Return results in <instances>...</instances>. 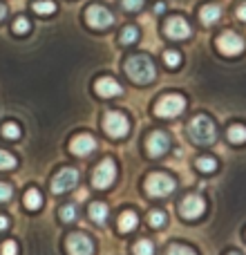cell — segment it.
I'll use <instances>...</instances> for the list:
<instances>
[{
  "mask_svg": "<svg viewBox=\"0 0 246 255\" xmlns=\"http://www.w3.org/2000/svg\"><path fill=\"white\" fill-rule=\"evenodd\" d=\"M145 148H148L150 157H161V154L168 152V148H170V139H168L166 132L154 130L152 134L148 136V141H145Z\"/></svg>",
  "mask_w": 246,
  "mask_h": 255,
  "instance_id": "4fadbf2b",
  "label": "cell"
},
{
  "mask_svg": "<svg viewBox=\"0 0 246 255\" xmlns=\"http://www.w3.org/2000/svg\"><path fill=\"white\" fill-rule=\"evenodd\" d=\"M121 7L125 11H139L143 7V0H121Z\"/></svg>",
  "mask_w": 246,
  "mask_h": 255,
  "instance_id": "1f68e13d",
  "label": "cell"
},
{
  "mask_svg": "<svg viewBox=\"0 0 246 255\" xmlns=\"http://www.w3.org/2000/svg\"><path fill=\"white\" fill-rule=\"evenodd\" d=\"M31 9H34L38 16H49V13L56 11V4H54L52 0H36V2L31 4Z\"/></svg>",
  "mask_w": 246,
  "mask_h": 255,
  "instance_id": "ffe728a7",
  "label": "cell"
},
{
  "mask_svg": "<svg viewBox=\"0 0 246 255\" xmlns=\"http://www.w3.org/2000/svg\"><path fill=\"white\" fill-rule=\"evenodd\" d=\"M94 244L85 233H72L67 238V253L70 255H92Z\"/></svg>",
  "mask_w": 246,
  "mask_h": 255,
  "instance_id": "8fae6325",
  "label": "cell"
},
{
  "mask_svg": "<svg viewBox=\"0 0 246 255\" xmlns=\"http://www.w3.org/2000/svg\"><path fill=\"white\" fill-rule=\"evenodd\" d=\"M166 36H168V38H172V40H184V38H188V36H190V25H188V20H186V18H181V16L168 18V22H166Z\"/></svg>",
  "mask_w": 246,
  "mask_h": 255,
  "instance_id": "7c38bea8",
  "label": "cell"
},
{
  "mask_svg": "<svg viewBox=\"0 0 246 255\" xmlns=\"http://www.w3.org/2000/svg\"><path fill=\"white\" fill-rule=\"evenodd\" d=\"M76 215H79V211H76L74 204H67V206L61 208V220L63 222H74Z\"/></svg>",
  "mask_w": 246,
  "mask_h": 255,
  "instance_id": "83f0119b",
  "label": "cell"
},
{
  "mask_svg": "<svg viewBox=\"0 0 246 255\" xmlns=\"http://www.w3.org/2000/svg\"><path fill=\"white\" fill-rule=\"evenodd\" d=\"M76 184H79V170H74V168H63V170L56 172V177L52 179V193L63 195V193L74 188Z\"/></svg>",
  "mask_w": 246,
  "mask_h": 255,
  "instance_id": "ba28073f",
  "label": "cell"
},
{
  "mask_svg": "<svg viewBox=\"0 0 246 255\" xmlns=\"http://www.w3.org/2000/svg\"><path fill=\"white\" fill-rule=\"evenodd\" d=\"M136 222H139V217H136L134 211L121 213V217H119V231H121V233H130V231L136 229Z\"/></svg>",
  "mask_w": 246,
  "mask_h": 255,
  "instance_id": "e0dca14e",
  "label": "cell"
},
{
  "mask_svg": "<svg viewBox=\"0 0 246 255\" xmlns=\"http://www.w3.org/2000/svg\"><path fill=\"white\" fill-rule=\"evenodd\" d=\"M166 255H197V253H195L193 249H188V247H181V244H172V247L166 251Z\"/></svg>",
  "mask_w": 246,
  "mask_h": 255,
  "instance_id": "f546056e",
  "label": "cell"
},
{
  "mask_svg": "<svg viewBox=\"0 0 246 255\" xmlns=\"http://www.w3.org/2000/svg\"><path fill=\"white\" fill-rule=\"evenodd\" d=\"M4 16H7V7H4V4H0V20H2Z\"/></svg>",
  "mask_w": 246,
  "mask_h": 255,
  "instance_id": "8d00e7d4",
  "label": "cell"
},
{
  "mask_svg": "<svg viewBox=\"0 0 246 255\" xmlns=\"http://www.w3.org/2000/svg\"><path fill=\"white\" fill-rule=\"evenodd\" d=\"M163 61H166L168 67H177L181 63V54L175 52V49H168V52H163Z\"/></svg>",
  "mask_w": 246,
  "mask_h": 255,
  "instance_id": "4316f807",
  "label": "cell"
},
{
  "mask_svg": "<svg viewBox=\"0 0 246 255\" xmlns=\"http://www.w3.org/2000/svg\"><path fill=\"white\" fill-rule=\"evenodd\" d=\"M136 38H139V29H136L134 25H127V27H123L121 29V38L119 40L123 45H132Z\"/></svg>",
  "mask_w": 246,
  "mask_h": 255,
  "instance_id": "7402d4cb",
  "label": "cell"
},
{
  "mask_svg": "<svg viewBox=\"0 0 246 255\" xmlns=\"http://www.w3.org/2000/svg\"><path fill=\"white\" fill-rule=\"evenodd\" d=\"M90 217H92L97 224H103V222H106V217H108V206L103 202L90 204Z\"/></svg>",
  "mask_w": 246,
  "mask_h": 255,
  "instance_id": "d6986e66",
  "label": "cell"
},
{
  "mask_svg": "<svg viewBox=\"0 0 246 255\" xmlns=\"http://www.w3.org/2000/svg\"><path fill=\"white\" fill-rule=\"evenodd\" d=\"M134 255H154V244L150 240H139L134 244Z\"/></svg>",
  "mask_w": 246,
  "mask_h": 255,
  "instance_id": "603a6c76",
  "label": "cell"
},
{
  "mask_svg": "<svg viewBox=\"0 0 246 255\" xmlns=\"http://www.w3.org/2000/svg\"><path fill=\"white\" fill-rule=\"evenodd\" d=\"M103 130L110 136H115V139H121V136H125L127 130H130V121H127L121 112H108V115L103 117Z\"/></svg>",
  "mask_w": 246,
  "mask_h": 255,
  "instance_id": "52a82bcc",
  "label": "cell"
},
{
  "mask_svg": "<svg viewBox=\"0 0 246 255\" xmlns=\"http://www.w3.org/2000/svg\"><path fill=\"white\" fill-rule=\"evenodd\" d=\"M85 20H88V25L94 27V29H106V27H110L112 22H115V16H112V11L106 9L103 4H90V7L85 9Z\"/></svg>",
  "mask_w": 246,
  "mask_h": 255,
  "instance_id": "5b68a950",
  "label": "cell"
},
{
  "mask_svg": "<svg viewBox=\"0 0 246 255\" xmlns=\"http://www.w3.org/2000/svg\"><path fill=\"white\" fill-rule=\"evenodd\" d=\"M11 195H13L11 186H9V184H2V181H0V202H7V199H11Z\"/></svg>",
  "mask_w": 246,
  "mask_h": 255,
  "instance_id": "836d02e7",
  "label": "cell"
},
{
  "mask_svg": "<svg viewBox=\"0 0 246 255\" xmlns=\"http://www.w3.org/2000/svg\"><path fill=\"white\" fill-rule=\"evenodd\" d=\"M188 134H190V139H193L195 143L208 145V143H213V141H215L217 132H215V126H213V121L208 119V117L197 115L188 124Z\"/></svg>",
  "mask_w": 246,
  "mask_h": 255,
  "instance_id": "7a4b0ae2",
  "label": "cell"
},
{
  "mask_svg": "<svg viewBox=\"0 0 246 255\" xmlns=\"http://www.w3.org/2000/svg\"><path fill=\"white\" fill-rule=\"evenodd\" d=\"M145 190L152 197H163V195H170L175 190V179L170 175H163V172H152V175L145 179Z\"/></svg>",
  "mask_w": 246,
  "mask_h": 255,
  "instance_id": "277c9868",
  "label": "cell"
},
{
  "mask_svg": "<svg viewBox=\"0 0 246 255\" xmlns=\"http://www.w3.org/2000/svg\"><path fill=\"white\" fill-rule=\"evenodd\" d=\"M9 229V220L4 215H0V231H7Z\"/></svg>",
  "mask_w": 246,
  "mask_h": 255,
  "instance_id": "e575fe53",
  "label": "cell"
},
{
  "mask_svg": "<svg viewBox=\"0 0 246 255\" xmlns=\"http://www.w3.org/2000/svg\"><path fill=\"white\" fill-rule=\"evenodd\" d=\"M115 179H117V163L112 159H103L92 175V186L94 188H108V186L115 184Z\"/></svg>",
  "mask_w": 246,
  "mask_h": 255,
  "instance_id": "8992f818",
  "label": "cell"
},
{
  "mask_svg": "<svg viewBox=\"0 0 246 255\" xmlns=\"http://www.w3.org/2000/svg\"><path fill=\"white\" fill-rule=\"evenodd\" d=\"M186 108V99L181 94H166L157 101L154 106V115L161 117V119H172V117L181 115Z\"/></svg>",
  "mask_w": 246,
  "mask_h": 255,
  "instance_id": "3957f363",
  "label": "cell"
},
{
  "mask_svg": "<svg viewBox=\"0 0 246 255\" xmlns=\"http://www.w3.org/2000/svg\"><path fill=\"white\" fill-rule=\"evenodd\" d=\"M238 16L242 18V20H246V2H244V4H240V7H238Z\"/></svg>",
  "mask_w": 246,
  "mask_h": 255,
  "instance_id": "d590c367",
  "label": "cell"
},
{
  "mask_svg": "<svg viewBox=\"0 0 246 255\" xmlns=\"http://www.w3.org/2000/svg\"><path fill=\"white\" fill-rule=\"evenodd\" d=\"M204 211H206V202H204L199 195H188V197H184V202L179 204V215L186 217V220H197Z\"/></svg>",
  "mask_w": 246,
  "mask_h": 255,
  "instance_id": "30bf717a",
  "label": "cell"
},
{
  "mask_svg": "<svg viewBox=\"0 0 246 255\" xmlns=\"http://www.w3.org/2000/svg\"><path fill=\"white\" fill-rule=\"evenodd\" d=\"M217 47L220 52H224L226 56H238L244 52V38L235 31H224V34L217 38Z\"/></svg>",
  "mask_w": 246,
  "mask_h": 255,
  "instance_id": "9c48e42d",
  "label": "cell"
},
{
  "mask_svg": "<svg viewBox=\"0 0 246 255\" xmlns=\"http://www.w3.org/2000/svg\"><path fill=\"white\" fill-rule=\"evenodd\" d=\"M13 166H16V157L7 150H0V170H11Z\"/></svg>",
  "mask_w": 246,
  "mask_h": 255,
  "instance_id": "cb8c5ba5",
  "label": "cell"
},
{
  "mask_svg": "<svg viewBox=\"0 0 246 255\" xmlns=\"http://www.w3.org/2000/svg\"><path fill=\"white\" fill-rule=\"evenodd\" d=\"M222 16V7H217V4H204L202 9H199V18H202L204 25H213V22H217Z\"/></svg>",
  "mask_w": 246,
  "mask_h": 255,
  "instance_id": "2e32d148",
  "label": "cell"
},
{
  "mask_svg": "<svg viewBox=\"0 0 246 255\" xmlns=\"http://www.w3.org/2000/svg\"><path fill=\"white\" fill-rule=\"evenodd\" d=\"M197 168L202 172H213L217 168V163H215V159L213 157H199L197 159Z\"/></svg>",
  "mask_w": 246,
  "mask_h": 255,
  "instance_id": "484cf974",
  "label": "cell"
},
{
  "mask_svg": "<svg viewBox=\"0 0 246 255\" xmlns=\"http://www.w3.org/2000/svg\"><path fill=\"white\" fill-rule=\"evenodd\" d=\"M13 31H16V34H27V31H29V20H27L25 16L16 18V22H13Z\"/></svg>",
  "mask_w": 246,
  "mask_h": 255,
  "instance_id": "4dcf8cb0",
  "label": "cell"
},
{
  "mask_svg": "<svg viewBox=\"0 0 246 255\" xmlns=\"http://www.w3.org/2000/svg\"><path fill=\"white\" fill-rule=\"evenodd\" d=\"M148 222H150V226H154V229H159V226H163L168 222V217H166V213H161V211H152L148 215Z\"/></svg>",
  "mask_w": 246,
  "mask_h": 255,
  "instance_id": "d4e9b609",
  "label": "cell"
},
{
  "mask_svg": "<svg viewBox=\"0 0 246 255\" xmlns=\"http://www.w3.org/2000/svg\"><path fill=\"white\" fill-rule=\"evenodd\" d=\"M229 141L231 143H244L246 141V128L244 126H231L229 128Z\"/></svg>",
  "mask_w": 246,
  "mask_h": 255,
  "instance_id": "44dd1931",
  "label": "cell"
},
{
  "mask_svg": "<svg viewBox=\"0 0 246 255\" xmlns=\"http://www.w3.org/2000/svg\"><path fill=\"white\" fill-rule=\"evenodd\" d=\"M70 150L74 154H79V157H85V154H90V152L97 150V139H94L92 134H79V136L72 139Z\"/></svg>",
  "mask_w": 246,
  "mask_h": 255,
  "instance_id": "5bb4252c",
  "label": "cell"
},
{
  "mask_svg": "<svg viewBox=\"0 0 246 255\" xmlns=\"http://www.w3.org/2000/svg\"><path fill=\"white\" fill-rule=\"evenodd\" d=\"M229 255H240V253H235V251H233V253H229Z\"/></svg>",
  "mask_w": 246,
  "mask_h": 255,
  "instance_id": "74e56055",
  "label": "cell"
},
{
  "mask_svg": "<svg viewBox=\"0 0 246 255\" xmlns=\"http://www.w3.org/2000/svg\"><path fill=\"white\" fill-rule=\"evenodd\" d=\"M2 136H7V139H18L20 136V128L16 124H4L2 126Z\"/></svg>",
  "mask_w": 246,
  "mask_h": 255,
  "instance_id": "f1b7e54d",
  "label": "cell"
},
{
  "mask_svg": "<svg viewBox=\"0 0 246 255\" xmlns=\"http://www.w3.org/2000/svg\"><path fill=\"white\" fill-rule=\"evenodd\" d=\"M18 253V247L13 240H9V242L2 244V249H0V255H16Z\"/></svg>",
  "mask_w": 246,
  "mask_h": 255,
  "instance_id": "d6a6232c",
  "label": "cell"
},
{
  "mask_svg": "<svg viewBox=\"0 0 246 255\" xmlns=\"http://www.w3.org/2000/svg\"><path fill=\"white\" fill-rule=\"evenodd\" d=\"M125 72L134 83H150V81H154V74H157L152 58L145 56V54H134V56L127 58Z\"/></svg>",
  "mask_w": 246,
  "mask_h": 255,
  "instance_id": "6da1fadb",
  "label": "cell"
},
{
  "mask_svg": "<svg viewBox=\"0 0 246 255\" xmlns=\"http://www.w3.org/2000/svg\"><path fill=\"white\" fill-rule=\"evenodd\" d=\"M25 206L29 208V211H38V208L43 206V195H40L36 188H29L25 193Z\"/></svg>",
  "mask_w": 246,
  "mask_h": 255,
  "instance_id": "ac0fdd59",
  "label": "cell"
},
{
  "mask_svg": "<svg viewBox=\"0 0 246 255\" xmlns=\"http://www.w3.org/2000/svg\"><path fill=\"white\" fill-rule=\"evenodd\" d=\"M94 90H97V94L99 97H106V99H110V97H119V94L123 92V88L119 83H117L115 79H110V76H101V79L94 83Z\"/></svg>",
  "mask_w": 246,
  "mask_h": 255,
  "instance_id": "9a60e30c",
  "label": "cell"
}]
</instances>
